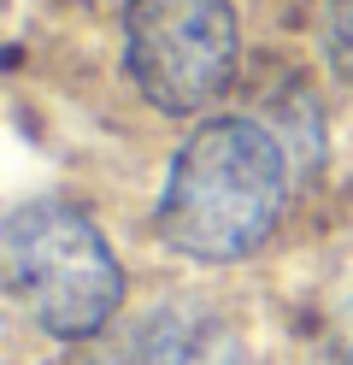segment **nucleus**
<instances>
[{
    "instance_id": "1",
    "label": "nucleus",
    "mask_w": 353,
    "mask_h": 365,
    "mask_svg": "<svg viewBox=\"0 0 353 365\" xmlns=\"http://www.w3.org/2000/svg\"><path fill=\"white\" fill-rule=\"evenodd\" d=\"M289 200V153L253 118H212L177 148L153 230L195 265H235L271 242Z\"/></svg>"
},
{
    "instance_id": "2",
    "label": "nucleus",
    "mask_w": 353,
    "mask_h": 365,
    "mask_svg": "<svg viewBox=\"0 0 353 365\" xmlns=\"http://www.w3.org/2000/svg\"><path fill=\"white\" fill-rule=\"evenodd\" d=\"M0 283L53 341H94L124 307V271L71 200H24L0 218Z\"/></svg>"
},
{
    "instance_id": "3",
    "label": "nucleus",
    "mask_w": 353,
    "mask_h": 365,
    "mask_svg": "<svg viewBox=\"0 0 353 365\" xmlns=\"http://www.w3.org/2000/svg\"><path fill=\"white\" fill-rule=\"evenodd\" d=\"M230 0H124V71L165 118H195L235 83Z\"/></svg>"
},
{
    "instance_id": "4",
    "label": "nucleus",
    "mask_w": 353,
    "mask_h": 365,
    "mask_svg": "<svg viewBox=\"0 0 353 365\" xmlns=\"http://www.w3.org/2000/svg\"><path fill=\"white\" fill-rule=\"evenodd\" d=\"M88 348L77 365H195V330L183 324L177 312H148L141 324L118 330V336H94V341H77Z\"/></svg>"
},
{
    "instance_id": "5",
    "label": "nucleus",
    "mask_w": 353,
    "mask_h": 365,
    "mask_svg": "<svg viewBox=\"0 0 353 365\" xmlns=\"http://www.w3.org/2000/svg\"><path fill=\"white\" fill-rule=\"evenodd\" d=\"M324 53L329 71L353 88V0H324Z\"/></svg>"
}]
</instances>
